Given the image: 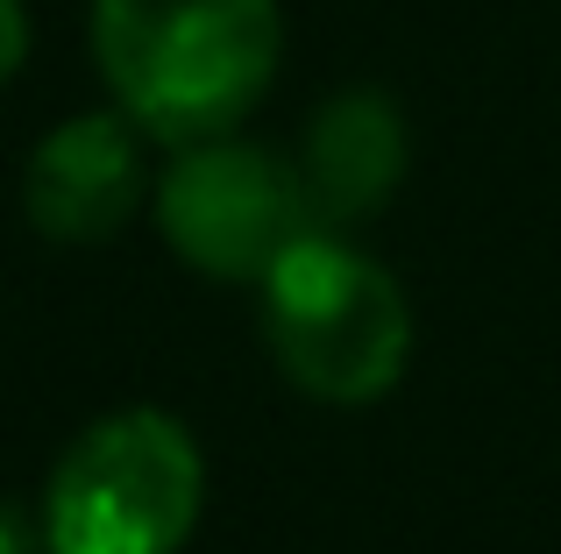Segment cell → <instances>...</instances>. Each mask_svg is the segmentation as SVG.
Returning a JSON list of instances; mask_svg holds the SVG:
<instances>
[{"label":"cell","instance_id":"cell-1","mask_svg":"<svg viewBox=\"0 0 561 554\" xmlns=\"http://www.w3.org/2000/svg\"><path fill=\"white\" fill-rule=\"evenodd\" d=\"M93 65L150 142H214L256 114L285 57L277 0H93Z\"/></svg>","mask_w":561,"mask_h":554},{"label":"cell","instance_id":"cell-2","mask_svg":"<svg viewBox=\"0 0 561 554\" xmlns=\"http://www.w3.org/2000/svg\"><path fill=\"white\" fill-rule=\"evenodd\" d=\"M263 342L277 370L328 405H370L405 377L412 305L377 256L334 228H306L263 277Z\"/></svg>","mask_w":561,"mask_h":554},{"label":"cell","instance_id":"cell-3","mask_svg":"<svg viewBox=\"0 0 561 554\" xmlns=\"http://www.w3.org/2000/svg\"><path fill=\"white\" fill-rule=\"evenodd\" d=\"M206 470L171 413H107L57 455L43 498L50 554H179L199 527Z\"/></svg>","mask_w":561,"mask_h":554},{"label":"cell","instance_id":"cell-4","mask_svg":"<svg viewBox=\"0 0 561 554\" xmlns=\"http://www.w3.org/2000/svg\"><path fill=\"white\" fill-rule=\"evenodd\" d=\"M157 228L199 277L263 285L271 264L313 228L299 193V164L271 157L263 142H185L157 185Z\"/></svg>","mask_w":561,"mask_h":554},{"label":"cell","instance_id":"cell-5","mask_svg":"<svg viewBox=\"0 0 561 554\" xmlns=\"http://www.w3.org/2000/svg\"><path fill=\"white\" fill-rule=\"evenodd\" d=\"M150 199V171H142V128L128 114H71L28 150L22 171V207L43 242L65 250H93L114 242L136 207Z\"/></svg>","mask_w":561,"mask_h":554},{"label":"cell","instance_id":"cell-6","mask_svg":"<svg viewBox=\"0 0 561 554\" xmlns=\"http://www.w3.org/2000/svg\"><path fill=\"white\" fill-rule=\"evenodd\" d=\"M291 164H299L313 228H356L383 213V199L405 185V114L377 85H348L306 122Z\"/></svg>","mask_w":561,"mask_h":554},{"label":"cell","instance_id":"cell-7","mask_svg":"<svg viewBox=\"0 0 561 554\" xmlns=\"http://www.w3.org/2000/svg\"><path fill=\"white\" fill-rule=\"evenodd\" d=\"M28 65V8L22 0H0V85Z\"/></svg>","mask_w":561,"mask_h":554},{"label":"cell","instance_id":"cell-8","mask_svg":"<svg viewBox=\"0 0 561 554\" xmlns=\"http://www.w3.org/2000/svg\"><path fill=\"white\" fill-rule=\"evenodd\" d=\"M0 554H28V527L14 512H0Z\"/></svg>","mask_w":561,"mask_h":554}]
</instances>
